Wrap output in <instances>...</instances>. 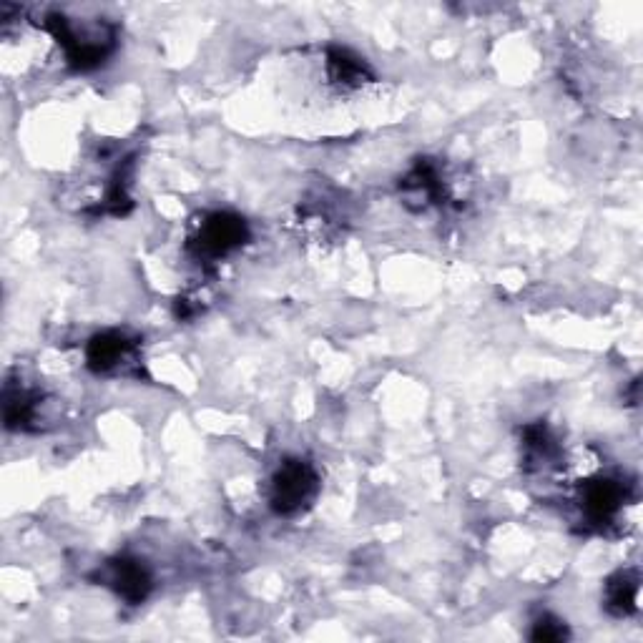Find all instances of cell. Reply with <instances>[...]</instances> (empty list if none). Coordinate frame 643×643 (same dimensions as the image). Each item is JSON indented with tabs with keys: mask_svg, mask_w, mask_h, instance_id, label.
Returning a JSON list of instances; mask_svg holds the SVG:
<instances>
[{
	"mask_svg": "<svg viewBox=\"0 0 643 643\" xmlns=\"http://www.w3.org/2000/svg\"><path fill=\"white\" fill-rule=\"evenodd\" d=\"M317 488V475L302 460H289L279 468L272 483V503L279 513H294L302 508Z\"/></svg>",
	"mask_w": 643,
	"mask_h": 643,
	"instance_id": "1",
	"label": "cell"
},
{
	"mask_svg": "<svg viewBox=\"0 0 643 643\" xmlns=\"http://www.w3.org/2000/svg\"><path fill=\"white\" fill-rule=\"evenodd\" d=\"M111 583L126 601H144L149 593L151 581L144 568L134 561H119L111 566Z\"/></svg>",
	"mask_w": 643,
	"mask_h": 643,
	"instance_id": "5",
	"label": "cell"
},
{
	"mask_svg": "<svg viewBox=\"0 0 643 643\" xmlns=\"http://www.w3.org/2000/svg\"><path fill=\"white\" fill-rule=\"evenodd\" d=\"M131 345L126 342V337H121L119 332H106V335L93 337L88 345V362L93 370H114L121 362L129 360Z\"/></svg>",
	"mask_w": 643,
	"mask_h": 643,
	"instance_id": "4",
	"label": "cell"
},
{
	"mask_svg": "<svg viewBox=\"0 0 643 643\" xmlns=\"http://www.w3.org/2000/svg\"><path fill=\"white\" fill-rule=\"evenodd\" d=\"M533 638L535 641H561V638H566V628H563L558 621L546 618V621L535 623Z\"/></svg>",
	"mask_w": 643,
	"mask_h": 643,
	"instance_id": "8",
	"label": "cell"
},
{
	"mask_svg": "<svg viewBox=\"0 0 643 643\" xmlns=\"http://www.w3.org/2000/svg\"><path fill=\"white\" fill-rule=\"evenodd\" d=\"M636 603H638V581L636 578L621 573V576H616L611 583H608V606H611L613 611L628 613L636 608Z\"/></svg>",
	"mask_w": 643,
	"mask_h": 643,
	"instance_id": "7",
	"label": "cell"
},
{
	"mask_svg": "<svg viewBox=\"0 0 643 643\" xmlns=\"http://www.w3.org/2000/svg\"><path fill=\"white\" fill-rule=\"evenodd\" d=\"M330 78L340 86H360L367 78L365 66L347 51L330 53Z\"/></svg>",
	"mask_w": 643,
	"mask_h": 643,
	"instance_id": "6",
	"label": "cell"
},
{
	"mask_svg": "<svg viewBox=\"0 0 643 643\" xmlns=\"http://www.w3.org/2000/svg\"><path fill=\"white\" fill-rule=\"evenodd\" d=\"M247 239V227L232 214H214L206 219L196 234V252L204 259H217L237 249Z\"/></svg>",
	"mask_w": 643,
	"mask_h": 643,
	"instance_id": "2",
	"label": "cell"
},
{
	"mask_svg": "<svg viewBox=\"0 0 643 643\" xmlns=\"http://www.w3.org/2000/svg\"><path fill=\"white\" fill-rule=\"evenodd\" d=\"M621 503L623 488L616 480H593V483H588L586 493H583V510H586V518L591 523L611 520L621 510Z\"/></svg>",
	"mask_w": 643,
	"mask_h": 643,
	"instance_id": "3",
	"label": "cell"
}]
</instances>
